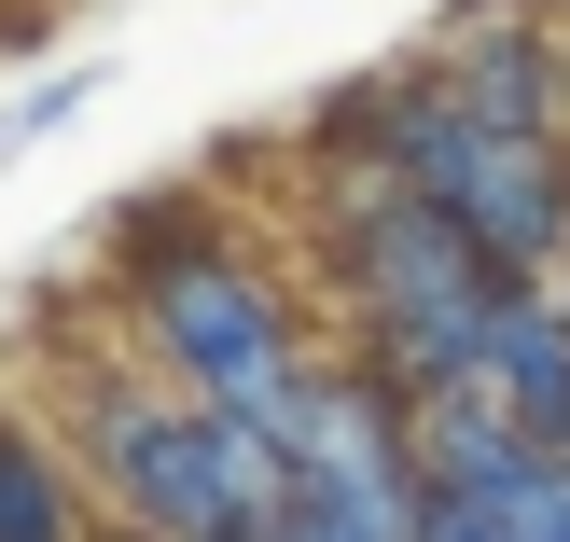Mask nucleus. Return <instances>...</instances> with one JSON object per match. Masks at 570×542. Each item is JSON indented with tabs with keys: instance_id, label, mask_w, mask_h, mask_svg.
I'll return each mask as SVG.
<instances>
[{
	"instance_id": "obj_1",
	"label": "nucleus",
	"mask_w": 570,
	"mask_h": 542,
	"mask_svg": "<svg viewBox=\"0 0 570 542\" xmlns=\"http://www.w3.org/2000/svg\"><path fill=\"white\" fill-rule=\"evenodd\" d=\"M83 98H98V70H56V83H42V98H14V139H42V126H70V111H83Z\"/></svg>"
}]
</instances>
